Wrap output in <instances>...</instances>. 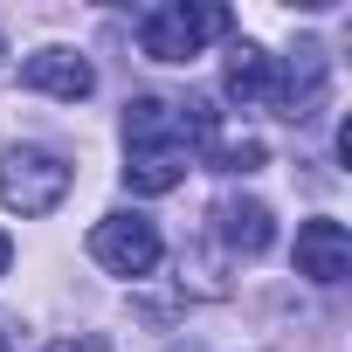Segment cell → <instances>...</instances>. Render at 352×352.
<instances>
[{
	"label": "cell",
	"instance_id": "2",
	"mask_svg": "<svg viewBox=\"0 0 352 352\" xmlns=\"http://www.w3.org/2000/svg\"><path fill=\"white\" fill-rule=\"evenodd\" d=\"M69 180H76V173H69L56 152H42V145H14L8 166H0V201H8L14 214H49V208H63Z\"/></svg>",
	"mask_w": 352,
	"mask_h": 352
},
{
	"label": "cell",
	"instance_id": "11",
	"mask_svg": "<svg viewBox=\"0 0 352 352\" xmlns=\"http://www.w3.org/2000/svg\"><path fill=\"white\" fill-rule=\"evenodd\" d=\"M8 263H14V242H8V235H0V276H8Z\"/></svg>",
	"mask_w": 352,
	"mask_h": 352
},
{
	"label": "cell",
	"instance_id": "13",
	"mask_svg": "<svg viewBox=\"0 0 352 352\" xmlns=\"http://www.w3.org/2000/svg\"><path fill=\"white\" fill-rule=\"evenodd\" d=\"M0 352H8V324H0Z\"/></svg>",
	"mask_w": 352,
	"mask_h": 352
},
{
	"label": "cell",
	"instance_id": "10",
	"mask_svg": "<svg viewBox=\"0 0 352 352\" xmlns=\"http://www.w3.org/2000/svg\"><path fill=\"white\" fill-rule=\"evenodd\" d=\"M221 173H256L263 166V138H214V152H208Z\"/></svg>",
	"mask_w": 352,
	"mask_h": 352
},
{
	"label": "cell",
	"instance_id": "9",
	"mask_svg": "<svg viewBox=\"0 0 352 352\" xmlns=\"http://www.w3.org/2000/svg\"><path fill=\"white\" fill-rule=\"evenodd\" d=\"M214 235H221L235 256H263V249L276 242V214H270L263 201H221V208H214Z\"/></svg>",
	"mask_w": 352,
	"mask_h": 352
},
{
	"label": "cell",
	"instance_id": "4",
	"mask_svg": "<svg viewBox=\"0 0 352 352\" xmlns=\"http://www.w3.org/2000/svg\"><path fill=\"white\" fill-rule=\"evenodd\" d=\"M297 276H311V283H345L352 276V235H345V221H304L297 228Z\"/></svg>",
	"mask_w": 352,
	"mask_h": 352
},
{
	"label": "cell",
	"instance_id": "12",
	"mask_svg": "<svg viewBox=\"0 0 352 352\" xmlns=\"http://www.w3.org/2000/svg\"><path fill=\"white\" fill-rule=\"evenodd\" d=\"M49 352H97V345H76V338H63V345H49Z\"/></svg>",
	"mask_w": 352,
	"mask_h": 352
},
{
	"label": "cell",
	"instance_id": "3",
	"mask_svg": "<svg viewBox=\"0 0 352 352\" xmlns=\"http://www.w3.org/2000/svg\"><path fill=\"white\" fill-rule=\"evenodd\" d=\"M159 228L145 221V214H104L97 228H90V256L111 270V276H152V263H159Z\"/></svg>",
	"mask_w": 352,
	"mask_h": 352
},
{
	"label": "cell",
	"instance_id": "8",
	"mask_svg": "<svg viewBox=\"0 0 352 352\" xmlns=\"http://www.w3.org/2000/svg\"><path fill=\"white\" fill-rule=\"evenodd\" d=\"M318 97H324V49H318V42H304V49H297V63L276 76V111L304 124V118H318Z\"/></svg>",
	"mask_w": 352,
	"mask_h": 352
},
{
	"label": "cell",
	"instance_id": "6",
	"mask_svg": "<svg viewBox=\"0 0 352 352\" xmlns=\"http://www.w3.org/2000/svg\"><path fill=\"white\" fill-rule=\"evenodd\" d=\"M194 152L187 145H124V187L131 194H173L187 180Z\"/></svg>",
	"mask_w": 352,
	"mask_h": 352
},
{
	"label": "cell",
	"instance_id": "14",
	"mask_svg": "<svg viewBox=\"0 0 352 352\" xmlns=\"http://www.w3.org/2000/svg\"><path fill=\"white\" fill-rule=\"evenodd\" d=\"M0 56H8V42H0Z\"/></svg>",
	"mask_w": 352,
	"mask_h": 352
},
{
	"label": "cell",
	"instance_id": "5",
	"mask_svg": "<svg viewBox=\"0 0 352 352\" xmlns=\"http://www.w3.org/2000/svg\"><path fill=\"white\" fill-rule=\"evenodd\" d=\"M21 83H28V90H42V97L83 104V97L97 90V69H90L76 49H35V56L21 63Z\"/></svg>",
	"mask_w": 352,
	"mask_h": 352
},
{
	"label": "cell",
	"instance_id": "1",
	"mask_svg": "<svg viewBox=\"0 0 352 352\" xmlns=\"http://www.w3.org/2000/svg\"><path fill=\"white\" fill-rule=\"evenodd\" d=\"M214 35H228V8H187V0H166L138 21V49L152 63H194Z\"/></svg>",
	"mask_w": 352,
	"mask_h": 352
},
{
	"label": "cell",
	"instance_id": "7",
	"mask_svg": "<svg viewBox=\"0 0 352 352\" xmlns=\"http://www.w3.org/2000/svg\"><path fill=\"white\" fill-rule=\"evenodd\" d=\"M276 76H283V63H276L270 49L235 42V49H228V69H221V90H228L235 104H276Z\"/></svg>",
	"mask_w": 352,
	"mask_h": 352
}]
</instances>
